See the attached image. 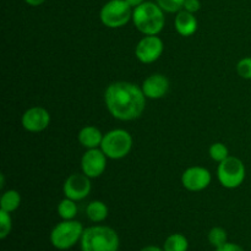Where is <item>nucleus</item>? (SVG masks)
<instances>
[{"mask_svg": "<svg viewBox=\"0 0 251 251\" xmlns=\"http://www.w3.org/2000/svg\"><path fill=\"white\" fill-rule=\"evenodd\" d=\"M104 100L110 114L123 122L141 117L146 105V96L142 88L125 81L110 83L105 90Z\"/></svg>", "mask_w": 251, "mask_h": 251, "instance_id": "1", "label": "nucleus"}, {"mask_svg": "<svg viewBox=\"0 0 251 251\" xmlns=\"http://www.w3.org/2000/svg\"><path fill=\"white\" fill-rule=\"evenodd\" d=\"M132 21L141 33L146 36H156L164 27L163 10L158 4L145 1L134 9Z\"/></svg>", "mask_w": 251, "mask_h": 251, "instance_id": "2", "label": "nucleus"}, {"mask_svg": "<svg viewBox=\"0 0 251 251\" xmlns=\"http://www.w3.org/2000/svg\"><path fill=\"white\" fill-rule=\"evenodd\" d=\"M82 251H118L119 237L114 229L105 226H96L83 230L81 238Z\"/></svg>", "mask_w": 251, "mask_h": 251, "instance_id": "3", "label": "nucleus"}, {"mask_svg": "<svg viewBox=\"0 0 251 251\" xmlns=\"http://www.w3.org/2000/svg\"><path fill=\"white\" fill-rule=\"evenodd\" d=\"M132 147V137L123 129H115L103 136L100 150L110 159L124 158L129 154Z\"/></svg>", "mask_w": 251, "mask_h": 251, "instance_id": "4", "label": "nucleus"}, {"mask_svg": "<svg viewBox=\"0 0 251 251\" xmlns=\"http://www.w3.org/2000/svg\"><path fill=\"white\" fill-rule=\"evenodd\" d=\"M82 225L77 221L68 220L53 228L50 233V242L56 249L66 250L73 248L82 238Z\"/></svg>", "mask_w": 251, "mask_h": 251, "instance_id": "5", "label": "nucleus"}, {"mask_svg": "<svg viewBox=\"0 0 251 251\" xmlns=\"http://www.w3.org/2000/svg\"><path fill=\"white\" fill-rule=\"evenodd\" d=\"M100 21L110 28L125 26L132 19L131 6L125 0H109L100 10Z\"/></svg>", "mask_w": 251, "mask_h": 251, "instance_id": "6", "label": "nucleus"}, {"mask_svg": "<svg viewBox=\"0 0 251 251\" xmlns=\"http://www.w3.org/2000/svg\"><path fill=\"white\" fill-rule=\"evenodd\" d=\"M245 166L237 157H227L218 166L217 176L221 185L227 189H235L243 184L245 179Z\"/></svg>", "mask_w": 251, "mask_h": 251, "instance_id": "7", "label": "nucleus"}, {"mask_svg": "<svg viewBox=\"0 0 251 251\" xmlns=\"http://www.w3.org/2000/svg\"><path fill=\"white\" fill-rule=\"evenodd\" d=\"M163 53V42L159 37L146 36L137 43L135 54L136 58L144 64H151L156 61Z\"/></svg>", "mask_w": 251, "mask_h": 251, "instance_id": "8", "label": "nucleus"}, {"mask_svg": "<svg viewBox=\"0 0 251 251\" xmlns=\"http://www.w3.org/2000/svg\"><path fill=\"white\" fill-rule=\"evenodd\" d=\"M107 158L104 152L98 149H91L81 159V168L88 178H98L102 176L107 167Z\"/></svg>", "mask_w": 251, "mask_h": 251, "instance_id": "9", "label": "nucleus"}, {"mask_svg": "<svg viewBox=\"0 0 251 251\" xmlns=\"http://www.w3.org/2000/svg\"><path fill=\"white\" fill-rule=\"evenodd\" d=\"M91 178L86 174L74 173L64 183V194L74 201L83 200L91 191Z\"/></svg>", "mask_w": 251, "mask_h": 251, "instance_id": "10", "label": "nucleus"}, {"mask_svg": "<svg viewBox=\"0 0 251 251\" xmlns=\"http://www.w3.org/2000/svg\"><path fill=\"white\" fill-rule=\"evenodd\" d=\"M211 173L203 167H190L181 176V183L189 191H201L211 183Z\"/></svg>", "mask_w": 251, "mask_h": 251, "instance_id": "11", "label": "nucleus"}, {"mask_svg": "<svg viewBox=\"0 0 251 251\" xmlns=\"http://www.w3.org/2000/svg\"><path fill=\"white\" fill-rule=\"evenodd\" d=\"M22 125L29 132H39L47 129L50 123V115L42 107H32L22 115Z\"/></svg>", "mask_w": 251, "mask_h": 251, "instance_id": "12", "label": "nucleus"}, {"mask_svg": "<svg viewBox=\"0 0 251 251\" xmlns=\"http://www.w3.org/2000/svg\"><path fill=\"white\" fill-rule=\"evenodd\" d=\"M169 88V81L166 76L161 74H154L149 76L142 83V91H144L146 98L151 100H158L162 98Z\"/></svg>", "mask_w": 251, "mask_h": 251, "instance_id": "13", "label": "nucleus"}, {"mask_svg": "<svg viewBox=\"0 0 251 251\" xmlns=\"http://www.w3.org/2000/svg\"><path fill=\"white\" fill-rule=\"evenodd\" d=\"M176 29L180 36L189 37L194 34L198 29V20L194 16L193 12H189L186 10H180L176 17Z\"/></svg>", "mask_w": 251, "mask_h": 251, "instance_id": "14", "label": "nucleus"}, {"mask_svg": "<svg viewBox=\"0 0 251 251\" xmlns=\"http://www.w3.org/2000/svg\"><path fill=\"white\" fill-rule=\"evenodd\" d=\"M103 136L104 135H102L100 130L96 126H86L78 132V141L83 147L88 150L97 149L102 144Z\"/></svg>", "mask_w": 251, "mask_h": 251, "instance_id": "15", "label": "nucleus"}, {"mask_svg": "<svg viewBox=\"0 0 251 251\" xmlns=\"http://www.w3.org/2000/svg\"><path fill=\"white\" fill-rule=\"evenodd\" d=\"M86 213L92 222H102L107 218L108 207L102 201H92L88 203Z\"/></svg>", "mask_w": 251, "mask_h": 251, "instance_id": "16", "label": "nucleus"}, {"mask_svg": "<svg viewBox=\"0 0 251 251\" xmlns=\"http://www.w3.org/2000/svg\"><path fill=\"white\" fill-rule=\"evenodd\" d=\"M21 203V196L16 190H7L2 194L1 200H0V210L6 211L11 213L15 210H17Z\"/></svg>", "mask_w": 251, "mask_h": 251, "instance_id": "17", "label": "nucleus"}, {"mask_svg": "<svg viewBox=\"0 0 251 251\" xmlns=\"http://www.w3.org/2000/svg\"><path fill=\"white\" fill-rule=\"evenodd\" d=\"M189 247V242L183 234H172L164 242V251H186Z\"/></svg>", "mask_w": 251, "mask_h": 251, "instance_id": "18", "label": "nucleus"}, {"mask_svg": "<svg viewBox=\"0 0 251 251\" xmlns=\"http://www.w3.org/2000/svg\"><path fill=\"white\" fill-rule=\"evenodd\" d=\"M58 213L64 221L73 220L77 213V206H76L75 201L68 198L61 200L58 205Z\"/></svg>", "mask_w": 251, "mask_h": 251, "instance_id": "19", "label": "nucleus"}, {"mask_svg": "<svg viewBox=\"0 0 251 251\" xmlns=\"http://www.w3.org/2000/svg\"><path fill=\"white\" fill-rule=\"evenodd\" d=\"M208 242L216 248H220L227 243V232L221 227H215L208 233Z\"/></svg>", "mask_w": 251, "mask_h": 251, "instance_id": "20", "label": "nucleus"}, {"mask_svg": "<svg viewBox=\"0 0 251 251\" xmlns=\"http://www.w3.org/2000/svg\"><path fill=\"white\" fill-rule=\"evenodd\" d=\"M210 156L213 161L216 162H222L225 161L228 156V149L226 147V145H223L222 142H216V144L211 145L210 147Z\"/></svg>", "mask_w": 251, "mask_h": 251, "instance_id": "21", "label": "nucleus"}, {"mask_svg": "<svg viewBox=\"0 0 251 251\" xmlns=\"http://www.w3.org/2000/svg\"><path fill=\"white\" fill-rule=\"evenodd\" d=\"M11 217H10V213L6 211L0 210V238L5 239L7 235L11 232Z\"/></svg>", "mask_w": 251, "mask_h": 251, "instance_id": "22", "label": "nucleus"}, {"mask_svg": "<svg viewBox=\"0 0 251 251\" xmlns=\"http://www.w3.org/2000/svg\"><path fill=\"white\" fill-rule=\"evenodd\" d=\"M184 2L185 0H157L159 7L167 12H179L184 7Z\"/></svg>", "mask_w": 251, "mask_h": 251, "instance_id": "23", "label": "nucleus"}, {"mask_svg": "<svg viewBox=\"0 0 251 251\" xmlns=\"http://www.w3.org/2000/svg\"><path fill=\"white\" fill-rule=\"evenodd\" d=\"M237 73L240 77L245 80H251V56L244 58L237 64Z\"/></svg>", "mask_w": 251, "mask_h": 251, "instance_id": "24", "label": "nucleus"}, {"mask_svg": "<svg viewBox=\"0 0 251 251\" xmlns=\"http://www.w3.org/2000/svg\"><path fill=\"white\" fill-rule=\"evenodd\" d=\"M201 7V4L199 0H185V2H184V10H186V11L189 12H196L199 11Z\"/></svg>", "mask_w": 251, "mask_h": 251, "instance_id": "25", "label": "nucleus"}, {"mask_svg": "<svg viewBox=\"0 0 251 251\" xmlns=\"http://www.w3.org/2000/svg\"><path fill=\"white\" fill-rule=\"evenodd\" d=\"M216 251H244V250H243L242 247H239V245L237 244H233V243H226V244L222 245V247L217 248V250Z\"/></svg>", "mask_w": 251, "mask_h": 251, "instance_id": "26", "label": "nucleus"}, {"mask_svg": "<svg viewBox=\"0 0 251 251\" xmlns=\"http://www.w3.org/2000/svg\"><path fill=\"white\" fill-rule=\"evenodd\" d=\"M125 1H126L131 7H137L139 5H141L142 2H145V0H125Z\"/></svg>", "mask_w": 251, "mask_h": 251, "instance_id": "27", "label": "nucleus"}, {"mask_svg": "<svg viewBox=\"0 0 251 251\" xmlns=\"http://www.w3.org/2000/svg\"><path fill=\"white\" fill-rule=\"evenodd\" d=\"M25 1H26L28 5H31V6H38V5L43 4L46 0H25Z\"/></svg>", "mask_w": 251, "mask_h": 251, "instance_id": "28", "label": "nucleus"}, {"mask_svg": "<svg viewBox=\"0 0 251 251\" xmlns=\"http://www.w3.org/2000/svg\"><path fill=\"white\" fill-rule=\"evenodd\" d=\"M141 251H164V250L159 249V248H157V247H146V248H144Z\"/></svg>", "mask_w": 251, "mask_h": 251, "instance_id": "29", "label": "nucleus"}]
</instances>
